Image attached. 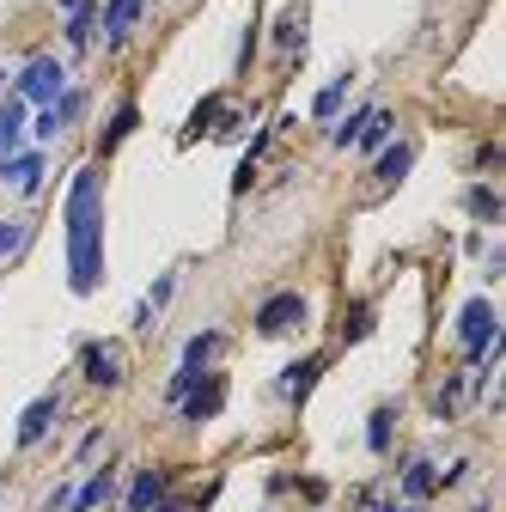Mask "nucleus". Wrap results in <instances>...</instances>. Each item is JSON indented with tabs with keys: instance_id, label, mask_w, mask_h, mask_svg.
Listing matches in <instances>:
<instances>
[{
	"instance_id": "1",
	"label": "nucleus",
	"mask_w": 506,
	"mask_h": 512,
	"mask_svg": "<svg viewBox=\"0 0 506 512\" xmlns=\"http://www.w3.org/2000/svg\"><path fill=\"white\" fill-rule=\"evenodd\" d=\"M68 287L74 293H92L98 275H104V189H98V171H80L74 189H68Z\"/></svg>"
},
{
	"instance_id": "2",
	"label": "nucleus",
	"mask_w": 506,
	"mask_h": 512,
	"mask_svg": "<svg viewBox=\"0 0 506 512\" xmlns=\"http://www.w3.org/2000/svg\"><path fill=\"white\" fill-rule=\"evenodd\" d=\"M61 86H68V74H61V61H55V55L25 61V74H19V98H25V104H55Z\"/></svg>"
},
{
	"instance_id": "3",
	"label": "nucleus",
	"mask_w": 506,
	"mask_h": 512,
	"mask_svg": "<svg viewBox=\"0 0 506 512\" xmlns=\"http://www.w3.org/2000/svg\"><path fill=\"white\" fill-rule=\"evenodd\" d=\"M458 342H464L470 360H482V354L494 348V305H488V299H470V305L458 311Z\"/></svg>"
},
{
	"instance_id": "4",
	"label": "nucleus",
	"mask_w": 506,
	"mask_h": 512,
	"mask_svg": "<svg viewBox=\"0 0 506 512\" xmlns=\"http://www.w3.org/2000/svg\"><path fill=\"white\" fill-rule=\"evenodd\" d=\"M293 324H305V299H299V293H275V299L257 311V330H263V336H281V330H293Z\"/></svg>"
},
{
	"instance_id": "5",
	"label": "nucleus",
	"mask_w": 506,
	"mask_h": 512,
	"mask_svg": "<svg viewBox=\"0 0 506 512\" xmlns=\"http://www.w3.org/2000/svg\"><path fill=\"white\" fill-rule=\"evenodd\" d=\"M141 13H147V0H104V43H122Z\"/></svg>"
},
{
	"instance_id": "6",
	"label": "nucleus",
	"mask_w": 506,
	"mask_h": 512,
	"mask_svg": "<svg viewBox=\"0 0 506 512\" xmlns=\"http://www.w3.org/2000/svg\"><path fill=\"white\" fill-rule=\"evenodd\" d=\"M19 135H25V98H7L0 104V165L19 153Z\"/></svg>"
},
{
	"instance_id": "7",
	"label": "nucleus",
	"mask_w": 506,
	"mask_h": 512,
	"mask_svg": "<svg viewBox=\"0 0 506 512\" xmlns=\"http://www.w3.org/2000/svg\"><path fill=\"white\" fill-rule=\"evenodd\" d=\"M0 171H7V183L19 189V196H37V183H43V159L37 153H13Z\"/></svg>"
},
{
	"instance_id": "8",
	"label": "nucleus",
	"mask_w": 506,
	"mask_h": 512,
	"mask_svg": "<svg viewBox=\"0 0 506 512\" xmlns=\"http://www.w3.org/2000/svg\"><path fill=\"white\" fill-rule=\"evenodd\" d=\"M55 409H61L55 397H37V403H31V409L19 415V445H37V439L49 433V421H55Z\"/></svg>"
},
{
	"instance_id": "9",
	"label": "nucleus",
	"mask_w": 506,
	"mask_h": 512,
	"mask_svg": "<svg viewBox=\"0 0 506 512\" xmlns=\"http://www.w3.org/2000/svg\"><path fill=\"white\" fill-rule=\"evenodd\" d=\"M196 384H202V391H183V415H189V421H208L226 391H220V378H196Z\"/></svg>"
},
{
	"instance_id": "10",
	"label": "nucleus",
	"mask_w": 506,
	"mask_h": 512,
	"mask_svg": "<svg viewBox=\"0 0 506 512\" xmlns=\"http://www.w3.org/2000/svg\"><path fill=\"white\" fill-rule=\"evenodd\" d=\"M86 378H92V384H104V391H110V384L122 378L116 354H110V348H86Z\"/></svg>"
},
{
	"instance_id": "11",
	"label": "nucleus",
	"mask_w": 506,
	"mask_h": 512,
	"mask_svg": "<svg viewBox=\"0 0 506 512\" xmlns=\"http://www.w3.org/2000/svg\"><path fill=\"white\" fill-rule=\"evenodd\" d=\"M159 488H165V476H159V470H141V476H135V494H129V512H147V506L159 500Z\"/></svg>"
},
{
	"instance_id": "12",
	"label": "nucleus",
	"mask_w": 506,
	"mask_h": 512,
	"mask_svg": "<svg viewBox=\"0 0 506 512\" xmlns=\"http://www.w3.org/2000/svg\"><path fill=\"white\" fill-rule=\"evenodd\" d=\"M409 165H415V147H409V141H397V147H391L385 159H378V177H385V183H397V177H403Z\"/></svg>"
},
{
	"instance_id": "13",
	"label": "nucleus",
	"mask_w": 506,
	"mask_h": 512,
	"mask_svg": "<svg viewBox=\"0 0 506 512\" xmlns=\"http://www.w3.org/2000/svg\"><path fill=\"white\" fill-rule=\"evenodd\" d=\"M214 348H220V336H214V330H202L196 342H189V348H183V366H189V372H202V360H208Z\"/></svg>"
},
{
	"instance_id": "14",
	"label": "nucleus",
	"mask_w": 506,
	"mask_h": 512,
	"mask_svg": "<svg viewBox=\"0 0 506 512\" xmlns=\"http://www.w3.org/2000/svg\"><path fill=\"white\" fill-rule=\"evenodd\" d=\"M104 494H110V476H92V482H86V488H80V494H74L68 506H74V512H92V506H98Z\"/></svg>"
},
{
	"instance_id": "15",
	"label": "nucleus",
	"mask_w": 506,
	"mask_h": 512,
	"mask_svg": "<svg viewBox=\"0 0 506 512\" xmlns=\"http://www.w3.org/2000/svg\"><path fill=\"white\" fill-rule=\"evenodd\" d=\"M311 378H318V360H299V366L287 372V397H305V391H311Z\"/></svg>"
},
{
	"instance_id": "16",
	"label": "nucleus",
	"mask_w": 506,
	"mask_h": 512,
	"mask_svg": "<svg viewBox=\"0 0 506 512\" xmlns=\"http://www.w3.org/2000/svg\"><path fill=\"white\" fill-rule=\"evenodd\" d=\"M342 92H348V80L324 86V92H318V104H311V110H318V116H336V110H342Z\"/></svg>"
},
{
	"instance_id": "17",
	"label": "nucleus",
	"mask_w": 506,
	"mask_h": 512,
	"mask_svg": "<svg viewBox=\"0 0 506 512\" xmlns=\"http://www.w3.org/2000/svg\"><path fill=\"white\" fill-rule=\"evenodd\" d=\"M366 439H372V452H385V445H391V409L372 415V433H366Z\"/></svg>"
},
{
	"instance_id": "18",
	"label": "nucleus",
	"mask_w": 506,
	"mask_h": 512,
	"mask_svg": "<svg viewBox=\"0 0 506 512\" xmlns=\"http://www.w3.org/2000/svg\"><path fill=\"white\" fill-rule=\"evenodd\" d=\"M403 488H409V494H427V488H433V470H427V464H409V470H403Z\"/></svg>"
},
{
	"instance_id": "19",
	"label": "nucleus",
	"mask_w": 506,
	"mask_h": 512,
	"mask_svg": "<svg viewBox=\"0 0 506 512\" xmlns=\"http://www.w3.org/2000/svg\"><path fill=\"white\" fill-rule=\"evenodd\" d=\"M19 244H25V226L19 220H0V256H13Z\"/></svg>"
},
{
	"instance_id": "20",
	"label": "nucleus",
	"mask_w": 506,
	"mask_h": 512,
	"mask_svg": "<svg viewBox=\"0 0 506 512\" xmlns=\"http://www.w3.org/2000/svg\"><path fill=\"white\" fill-rule=\"evenodd\" d=\"M129 128H135V110H122V116H116V122H110V135H104V147H116V141H122V135H129Z\"/></svg>"
},
{
	"instance_id": "21",
	"label": "nucleus",
	"mask_w": 506,
	"mask_h": 512,
	"mask_svg": "<svg viewBox=\"0 0 506 512\" xmlns=\"http://www.w3.org/2000/svg\"><path fill=\"white\" fill-rule=\"evenodd\" d=\"M37 135H43V141H55V135H61V116H55V110H43V116H37Z\"/></svg>"
},
{
	"instance_id": "22",
	"label": "nucleus",
	"mask_w": 506,
	"mask_h": 512,
	"mask_svg": "<svg viewBox=\"0 0 506 512\" xmlns=\"http://www.w3.org/2000/svg\"><path fill=\"white\" fill-rule=\"evenodd\" d=\"M470 208H476V214H500V202L488 196V189H476V196H470Z\"/></svg>"
},
{
	"instance_id": "23",
	"label": "nucleus",
	"mask_w": 506,
	"mask_h": 512,
	"mask_svg": "<svg viewBox=\"0 0 506 512\" xmlns=\"http://www.w3.org/2000/svg\"><path fill=\"white\" fill-rule=\"evenodd\" d=\"M281 43H287V49L299 43V13H287V19H281Z\"/></svg>"
},
{
	"instance_id": "24",
	"label": "nucleus",
	"mask_w": 506,
	"mask_h": 512,
	"mask_svg": "<svg viewBox=\"0 0 506 512\" xmlns=\"http://www.w3.org/2000/svg\"><path fill=\"white\" fill-rule=\"evenodd\" d=\"M61 7H80V0H61Z\"/></svg>"
},
{
	"instance_id": "25",
	"label": "nucleus",
	"mask_w": 506,
	"mask_h": 512,
	"mask_svg": "<svg viewBox=\"0 0 506 512\" xmlns=\"http://www.w3.org/2000/svg\"><path fill=\"white\" fill-rule=\"evenodd\" d=\"M0 86H7V80H0Z\"/></svg>"
}]
</instances>
